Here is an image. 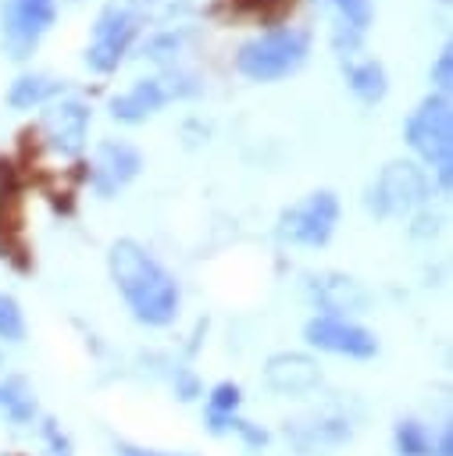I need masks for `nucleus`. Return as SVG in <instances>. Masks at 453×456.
Here are the masks:
<instances>
[{"label": "nucleus", "instance_id": "obj_25", "mask_svg": "<svg viewBox=\"0 0 453 456\" xmlns=\"http://www.w3.org/2000/svg\"><path fill=\"white\" fill-rule=\"evenodd\" d=\"M118 456H182V452H157V449H139V445L118 442Z\"/></svg>", "mask_w": 453, "mask_h": 456}, {"label": "nucleus", "instance_id": "obj_10", "mask_svg": "<svg viewBox=\"0 0 453 456\" xmlns=\"http://www.w3.org/2000/svg\"><path fill=\"white\" fill-rule=\"evenodd\" d=\"M86 128H89V107L78 100H61L43 114L46 146L61 157H75L86 146Z\"/></svg>", "mask_w": 453, "mask_h": 456}, {"label": "nucleus", "instance_id": "obj_18", "mask_svg": "<svg viewBox=\"0 0 453 456\" xmlns=\"http://www.w3.org/2000/svg\"><path fill=\"white\" fill-rule=\"evenodd\" d=\"M396 452L399 456H435V438H432V431L421 424V420H414V417H403L399 424H396Z\"/></svg>", "mask_w": 453, "mask_h": 456}, {"label": "nucleus", "instance_id": "obj_27", "mask_svg": "<svg viewBox=\"0 0 453 456\" xmlns=\"http://www.w3.org/2000/svg\"><path fill=\"white\" fill-rule=\"evenodd\" d=\"M435 456H453V435H449V431L439 435V442H435Z\"/></svg>", "mask_w": 453, "mask_h": 456}, {"label": "nucleus", "instance_id": "obj_20", "mask_svg": "<svg viewBox=\"0 0 453 456\" xmlns=\"http://www.w3.org/2000/svg\"><path fill=\"white\" fill-rule=\"evenodd\" d=\"M239 403H243V392H239V385H232V381H221V385H214V392H210V399H207V413L235 417Z\"/></svg>", "mask_w": 453, "mask_h": 456}, {"label": "nucleus", "instance_id": "obj_8", "mask_svg": "<svg viewBox=\"0 0 453 456\" xmlns=\"http://www.w3.org/2000/svg\"><path fill=\"white\" fill-rule=\"evenodd\" d=\"M303 338L310 346L325 349V353L350 356V360H367V356L378 353V338L367 328H360V324H353L346 317H328V314L310 317L307 328H303Z\"/></svg>", "mask_w": 453, "mask_h": 456}, {"label": "nucleus", "instance_id": "obj_15", "mask_svg": "<svg viewBox=\"0 0 453 456\" xmlns=\"http://www.w3.org/2000/svg\"><path fill=\"white\" fill-rule=\"evenodd\" d=\"M339 11V28H335V50L342 57L353 53L360 32L371 25V0H325Z\"/></svg>", "mask_w": 453, "mask_h": 456}, {"label": "nucleus", "instance_id": "obj_13", "mask_svg": "<svg viewBox=\"0 0 453 456\" xmlns=\"http://www.w3.org/2000/svg\"><path fill=\"white\" fill-rule=\"evenodd\" d=\"M310 292L317 299L321 310H328V317H342V314H357L367 306V292L360 289V281L346 278V274H321L310 278Z\"/></svg>", "mask_w": 453, "mask_h": 456}, {"label": "nucleus", "instance_id": "obj_23", "mask_svg": "<svg viewBox=\"0 0 453 456\" xmlns=\"http://www.w3.org/2000/svg\"><path fill=\"white\" fill-rule=\"evenodd\" d=\"M43 438H46V445H50V456H71V442L57 431V424H54V420H46V424H43Z\"/></svg>", "mask_w": 453, "mask_h": 456}, {"label": "nucleus", "instance_id": "obj_24", "mask_svg": "<svg viewBox=\"0 0 453 456\" xmlns=\"http://www.w3.org/2000/svg\"><path fill=\"white\" fill-rule=\"evenodd\" d=\"M239 7L257 11V14H264V18H275V14H282L285 7H292V0H239Z\"/></svg>", "mask_w": 453, "mask_h": 456}, {"label": "nucleus", "instance_id": "obj_5", "mask_svg": "<svg viewBox=\"0 0 453 456\" xmlns=\"http://www.w3.org/2000/svg\"><path fill=\"white\" fill-rule=\"evenodd\" d=\"M335 221H339V200L335 192L328 189H317L310 196H303L300 203H292L289 210H282L278 217V235L292 246H325L335 232Z\"/></svg>", "mask_w": 453, "mask_h": 456}, {"label": "nucleus", "instance_id": "obj_7", "mask_svg": "<svg viewBox=\"0 0 453 456\" xmlns=\"http://www.w3.org/2000/svg\"><path fill=\"white\" fill-rule=\"evenodd\" d=\"M136 32H139V21H136L132 11H125V7H107V11L96 18V25H93V43H89V50H86V64H89L93 71H100V75L114 71V68L121 64V57L128 53Z\"/></svg>", "mask_w": 453, "mask_h": 456}, {"label": "nucleus", "instance_id": "obj_2", "mask_svg": "<svg viewBox=\"0 0 453 456\" xmlns=\"http://www.w3.org/2000/svg\"><path fill=\"white\" fill-rule=\"evenodd\" d=\"M407 142L435 167L439 185L449 189L453 182V114H449V100L439 96H424L417 103V110L407 118Z\"/></svg>", "mask_w": 453, "mask_h": 456}, {"label": "nucleus", "instance_id": "obj_16", "mask_svg": "<svg viewBox=\"0 0 453 456\" xmlns=\"http://www.w3.org/2000/svg\"><path fill=\"white\" fill-rule=\"evenodd\" d=\"M0 413L14 424H29L36 417V395L21 378H0Z\"/></svg>", "mask_w": 453, "mask_h": 456}, {"label": "nucleus", "instance_id": "obj_4", "mask_svg": "<svg viewBox=\"0 0 453 456\" xmlns=\"http://www.w3.org/2000/svg\"><path fill=\"white\" fill-rule=\"evenodd\" d=\"M432 192V182L428 175L410 164V160H392L382 167L378 182L371 185L367 192V207L378 214V217H389V214H410L417 210Z\"/></svg>", "mask_w": 453, "mask_h": 456}, {"label": "nucleus", "instance_id": "obj_3", "mask_svg": "<svg viewBox=\"0 0 453 456\" xmlns=\"http://www.w3.org/2000/svg\"><path fill=\"white\" fill-rule=\"evenodd\" d=\"M307 57V32L300 28H271L239 46L235 68L253 82H275L292 75Z\"/></svg>", "mask_w": 453, "mask_h": 456}, {"label": "nucleus", "instance_id": "obj_26", "mask_svg": "<svg viewBox=\"0 0 453 456\" xmlns=\"http://www.w3.org/2000/svg\"><path fill=\"white\" fill-rule=\"evenodd\" d=\"M235 431H239L250 445H264V442H268V435H264V431H257V428H250L246 420H235Z\"/></svg>", "mask_w": 453, "mask_h": 456}, {"label": "nucleus", "instance_id": "obj_17", "mask_svg": "<svg viewBox=\"0 0 453 456\" xmlns=\"http://www.w3.org/2000/svg\"><path fill=\"white\" fill-rule=\"evenodd\" d=\"M346 78H350V89H353L364 103H378V100L385 96V89H389V82H385V68H382L378 61L350 64Z\"/></svg>", "mask_w": 453, "mask_h": 456}, {"label": "nucleus", "instance_id": "obj_14", "mask_svg": "<svg viewBox=\"0 0 453 456\" xmlns=\"http://www.w3.org/2000/svg\"><path fill=\"white\" fill-rule=\"evenodd\" d=\"M171 96V89H164L161 86V78H146V82H136L125 96H114L111 100V114L118 118V121H143V118H150L164 100Z\"/></svg>", "mask_w": 453, "mask_h": 456}, {"label": "nucleus", "instance_id": "obj_22", "mask_svg": "<svg viewBox=\"0 0 453 456\" xmlns=\"http://www.w3.org/2000/svg\"><path fill=\"white\" fill-rule=\"evenodd\" d=\"M432 78H435V86L446 93L449 86H453V50L446 46L442 53H439V64H435V71H432Z\"/></svg>", "mask_w": 453, "mask_h": 456}, {"label": "nucleus", "instance_id": "obj_21", "mask_svg": "<svg viewBox=\"0 0 453 456\" xmlns=\"http://www.w3.org/2000/svg\"><path fill=\"white\" fill-rule=\"evenodd\" d=\"M21 335H25L21 310H18V303H14L11 296L0 292V338H7V342H21Z\"/></svg>", "mask_w": 453, "mask_h": 456}, {"label": "nucleus", "instance_id": "obj_12", "mask_svg": "<svg viewBox=\"0 0 453 456\" xmlns=\"http://www.w3.org/2000/svg\"><path fill=\"white\" fill-rule=\"evenodd\" d=\"M139 171V153L125 142H103L93 157V189L100 196H114Z\"/></svg>", "mask_w": 453, "mask_h": 456}, {"label": "nucleus", "instance_id": "obj_19", "mask_svg": "<svg viewBox=\"0 0 453 456\" xmlns=\"http://www.w3.org/2000/svg\"><path fill=\"white\" fill-rule=\"evenodd\" d=\"M57 89H61V86H57V82H50V78H43V75H21V78L11 86L7 100H11V107L25 110V107L43 103V100H46V96H54Z\"/></svg>", "mask_w": 453, "mask_h": 456}, {"label": "nucleus", "instance_id": "obj_1", "mask_svg": "<svg viewBox=\"0 0 453 456\" xmlns=\"http://www.w3.org/2000/svg\"><path fill=\"white\" fill-rule=\"evenodd\" d=\"M107 267L111 278L118 285V292L125 296L128 310L136 321L161 328L171 324L178 314V285L175 278L132 239H118L107 253Z\"/></svg>", "mask_w": 453, "mask_h": 456}, {"label": "nucleus", "instance_id": "obj_6", "mask_svg": "<svg viewBox=\"0 0 453 456\" xmlns=\"http://www.w3.org/2000/svg\"><path fill=\"white\" fill-rule=\"evenodd\" d=\"M57 0H4L0 18H4V46L11 57H29L43 32L54 25Z\"/></svg>", "mask_w": 453, "mask_h": 456}, {"label": "nucleus", "instance_id": "obj_11", "mask_svg": "<svg viewBox=\"0 0 453 456\" xmlns=\"http://www.w3.org/2000/svg\"><path fill=\"white\" fill-rule=\"evenodd\" d=\"M264 381L278 395H307L321 385V367L303 353H275L264 367Z\"/></svg>", "mask_w": 453, "mask_h": 456}, {"label": "nucleus", "instance_id": "obj_9", "mask_svg": "<svg viewBox=\"0 0 453 456\" xmlns=\"http://www.w3.org/2000/svg\"><path fill=\"white\" fill-rule=\"evenodd\" d=\"M353 438V428L346 417H307L285 424V442L300 456H332Z\"/></svg>", "mask_w": 453, "mask_h": 456}]
</instances>
